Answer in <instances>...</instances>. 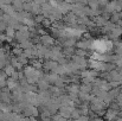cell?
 <instances>
[{
	"label": "cell",
	"mask_w": 122,
	"mask_h": 121,
	"mask_svg": "<svg viewBox=\"0 0 122 121\" xmlns=\"http://www.w3.org/2000/svg\"><path fill=\"white\" fill-rule=\"evenodd\" d=\"M117 116H119V112H117V110L112 109V108H109V109H107V110H106L104 119H106L107 121H114Z\"/></svg>",
	"instance_id": "cell-1"
},
{
	"label": "cell",
	"mask_w": 122,
	"mask_h": 121,
	"mask_svg": "<svg viewBox=\"0 0 122 121\" xmlns=\"http://www.w3.org/2000/svg\"><path fill=\"white\" fill-rule=\"evenodd\" d=\"M44 67H45L46 69H49V70H55L58 65H57V63H56L55 61H49L47 63L44 64Z\"/></svg>",
	"instance_id": "cell-2"
},
{
	"label": "cell",
	"mask_w": 122,
	"mask_h": 121,
	"mask_svg": "<svg viewBox=\"0 0 122 121\" xmlns=\"http://www.w3.org/2000/svg\"><path fill=\"white\" fill-rule=\"evenodd\" d=\"M15 68L14 67H12V65H7L6 68H5V70H4V73L6 74V76H12L13 74H14V70Z\"/></svg>",
	"instance_id": "cell-3"
},
{
	"label": "cell",
	"mask_w": 122,
	"mask_h": 121,
	"mask_svg": "<svg viewBox=\"0 0 122 121\" xmlns=\"http://www.w3.org/2000/svg\"><path fill=\"white\" fill-rule=\"evenodd\" d=\"M51 120L52 121H65L66 119H64L61 114H53V115H51Z\"/></svg>",
	"instance_id": "cell-4"
},
{
	"label": "cell",
	"mask_w": 122,
	"mask_h": 121,
	"mask_svg": "<svg viewBox=\"0 0 122 121\" xmlns=\"http://www.w3.org/2000/svg\"><path fill=\"white\" fill-rule=\"evenodd\" d=\"M43 43H45V44L50 45V44H52V43H53V40L51 39V38H49V37H45V38H43Z\"/></svg>",
	"instance_id": "cell-5"
},
{
	"label": "cell",
	"mask_w": 122,
	"mask_h": 121,
	"mask_svg": "<svg viewBox=\"0 0 122 121\" xmlns=\"http://www.w3.org/2000/svg\"><path fill=\"white\" fill-rule=\"evenodd\" d=\"M76 53H77L78 56H82V57H83V56H85V51H84V50H77V52H76Z\"/></svg>",
	"instance_id": "cell-6"
}]
</instances>
